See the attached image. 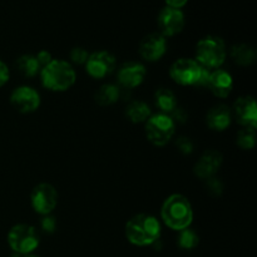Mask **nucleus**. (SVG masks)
<instances>
[{
	"instance_id": "obj_11",
	"label": "nucleus",
	"mask_w": 257,
	"mask_h": 257,
	"mask_svg": "<svg viewBox=\"0 0 257 257\" xmlns=\"http://www.w3.org/2000/svg\"><path fill=\"white\" fill-rule=\"evenodd\" d=\"M167 50L166 37L161 33H151L140 43V54L147 62H157Z\"/></svg>"
},
{
	"instance_id": "obj_8",
	"label": "nucleus",
	"mask_w": 257,
	"mask_h": 257,
	"mask_svg": "<svg viewBox=\"0 0 257 257\" xmlns=\"http://www.w3.org/2000/svg\"><path fill=\"white\" fill-rule=\"evenodd\" d=\"M30 202L37 213L47 216L57 207L58 192L49 183H39L32 191Z\"/></svg>"
},
{
	"instance_id": "obj_25",
	"label": "nucleus",
	"mask_w": 257,
	"mask_h": 257,
	"mask_svg": "<svg viewBox=\"0 0 257 257\" xmlns=\"http://www.w3.org/2000/svg\"><path fill=\"white\" fill-rule=\"evenodd\" d=\"M88 58H89V54H88L87 50L80 47L73 48L72 52H70V59L77 64H85Z\"/></svg>"
},
{
	"instance_id": "obj_28",
	"label": "nucleus",
	"mask_w": 257,
	"mask_h": 257,
	"mask_svg": "<svg viewBox=\"0 0 257 257\" xmlns=\"http://www.w3.org/2000/svg\"><path fill=\"white\" fill-rule=\"evenodd\" d=\"M40 226H42V230L44 231V232L53 233L55 231V227H57V223H55V218L52 217V216L47 215L44 218H42Z\"/></svg>"
},
{
	"instance_id": "obj_9",
	"label": "nucleus",
	"mask_w": 257,
	"mask_h": 257,
	"mask_svg": "<svg viewBox=\"0 0 257 257\" xmlns=\"http://www.w3.org/2000/svg\"><path fill=\"white\" fill-rule=\"evenodd\" d=\"M115 69V58L109 52L100 50L89 55L88 60L85 62V70L90 77L95 79L109 75Z\"/></svg>"
},
{
	"instance_id": "obj_10",
	"label": "nucleus",
	"mask_w": 257,
	"mask_h": 257,
	"mask_svg": "<svg viewBox=\"0 0 257 257\" xmlns=\"http://www.w3.org/2000/svg\"><path fill=\"white\" fill-rule=\"evenodd\" d=\"M10 104L20 113L35 112L40 105V95L34 88L23 85L12 93Z\"/></svg>"
},
{
	"instance_id": "obj_26",
	"label": "nucleus",
	"mask_w": 257,
	"mask_h": 257,
	"mask_svg": "<svg viewBox=\"0 0 257 257\" xmlns=\"http://www.w3.org/2000/svg\"><path fill=\"white\" fill-rule=\"evenodd\" d=\"M206 188H207L208 192L213 196H220L222 193L223 185L218 178L211 177L207 178V183H206Z\"/></svg>"
},
{
	"instance_id": "obj_13",
	"label": "nucleus",
	"mask_w": 257,
	"mask_h": 257,
	"mask_svg": "<svg viewBox=\"0 0 257 257\" xmlns=\"http://www.w3.org/2000/svg\"><path fill=\"white\" fill-rule=\"evenodd\" d=\"M146 77V68L141 63L130 62L123 64L117 73L118 83L125 89H132L142 84Z\"/></svg>"
},
{
	"instance_id": "obj_5",
	"label": "nucleus",
	"mask_w": 257,
	"mask_h": 257,
	"mask_svg": "<svg viewBox=\"0 0 257 257\" xmlns=\"http://www.w3.org/2000/svg\"><path fill=\"white\" fill-rule=\"evenodd\" d=\"M196 62L202 67L218 68L226 59L225 43L218 37H206L197 43L196 47Z\"/></svg>"
},
{
	"instance_id": "obj_15",
	"label": "nucleus",
	"mask_w": 257,
	"mask_h": 257,
	"mask_svg": "<svg viewBox=\"0 0 257 257\" xmlns=\"http://www.w3.org/2000/svg\"><path fill=\"white\" fill-rule=\"evenodd\" d=\"M235 115L238 123L250 128H256L257 124V105L252 97L238 98L233 105Z\"/></svg>"
},
{
	"instance_id": "obj_32",
	"label": "nucleus",
	"mask_w": 257,
	"mask_h": 257,
	"mask_svg": "<svg viewBox=\"0 0 257 257\" xmlns=\"http://www.w3.org/2000/svg\"><path fill=\"white\" fill-rule=\"evenodd\" d=\"M187 2L188 0H166L168 7L175 8V9H180V8H182Z\"/></svg>"
},
{
	"instance_id": "obj_14",
	"label": "nucleus",
	"mask_w": 257,
	"mask_h": 257,
	"mask_svg": "<svg viewBox=\"0 0 257 257\" xmlns=\"http://www.w3.org/2000/svg\"><path fill=\"white\" fill-rule=\"evenodd\" d=\"M222 165V155L218 151H206L195 166V175L202 180L213 177Z\"/></svg>"
},
{
	"instance_id": "obj_23",
	"label": "nucleus",
	"mask_w": 257,
	"mask_h": 257,
	"mask_svg": "<svg viewBox=\"0 0 257 257\" xmlns=\"http://www.w3.org/2000/svg\"><path fill=\"white\" fill-rule=\"evenodd\" d=\"M177 243L183 250H192L198 245V235L191 228H185V230L180 231Z\"/></svg>"
},
{
	"instance_id": "obj_30",
	"label": "nucleus",
	"mask_w": 257,
	"mask_h": 257,
	"mask_svg": "<svg viewBox=\"0 0 257 257\" xmlns=\"http://www.w3.org/2000/svg\"><path fill=\"white\" fill-rule=\"evenodd\" d=\"M35 58H37L38 63H39V65L42 68L49 64V63L53 60L52 54H50L49 52H47V50H40V52L38 53L37 57H35Z\"/></svg>"
},
{
	"instance_id": "obj_31",
	"label": "nucleus",
	"mask_w": 257,
	"mask_h": 257,
	"mask_svg": "<svg viewBox=\"0 0 257 257\" xmlns=\"http://www.w3.org/2000/svg\"><path fill=\"white\" fill-rule=\"evenodd\" d=\"M9 77H10L9 68L7 67V64H5L4 62L0 60V87H3L5 83H8Z\"/></svg>"
},
{
	"instance_id": "obj_2",
	"label": "nucleus",
	"mask_w": 257,
	"mask_h": 257,
	"mask_svg": "<svg viewBox=\"0 0 257 257\" xmlns=\"http://www.w3.org/2000/svg\"><path fill=\"white\" fill-rule=\"evenodd\" d=\"M163 222L175 231L190 227L193 220V211L190 201L182 195H172L163 202L161 208Z\"/></svg>"
},
{
	"instance_id": "obj_4",
	"label": "nucleus",
	"mask_w": 257,
	"mask_h": 257,
	"mask_svg": "<svg viewBox=\"0 0 257 257\" xmlns=\"http://www.w3.org/2000/svg\"><path fill=\"white\" fill-rule=\"evenodd\" d=\"M210 70L198 64L196 60L181 58L176 60L170 68V75L176 83L181 85H200L207 87Z\"/></svg>"
},
{
	"instance_id": "obj_22",
	"label": "nucleus",
	"mask_w": 257,
	"mask_h": 257,
	"mask_svg": "<svg viewBox=\"0 0 257 257\" xmlns=\"http://www.w3.org/2000/svg\"><path fill=\"white\" fill-rule=\"evenodd\" d=\"M17 68L24 77L32 78L37 75V73L39 72L40 65L35 55L24 54L19 57V59L17 60Z\"/></svg>"
},
{
	"instance_id": "obj_33",
	"label": "nucleus",
	"mask_w": 257,
	"mask_h": 257,
	"mask_svg": "<svg viewBox=\"0 0 257 257\" xmlns=\"http://www.w3.org/2000/svg\"><path fill=\"white\" fill-rule=\"evenodd\" d=\"M24 257H39V256H35V255H32V253H29V255H25Z\"/></svg>"
},
{
	"instance_id": "obj_27",
	"label": "nucleus",
	"mask_w": 257,
	"mask_h": 257,
	"mask_svg": "<svg viewBox=\"0 0 257 257\" xmlns=\"http://www.w3.org/2000/svg\"><path fill=\"white\" fill-rule=\"evenodd\" d=\"M176 146L180 150L181 153L183 155H190L193 151V143L190 138L187 137H180L177 141H176Z\"/></svg>"
},
{
	"instance_id": "obj_19",
	"label": "nucleus",
	"mask_w": 257,
	"mask_h": 257,
	"mask_svg": "<svg viewBox=\"0 0 257 257\" xmlns=\"http://www.w3.org/2000/svg\"><path fill=\"white\" fill-rule=\"evenodd\" d=\"M125 115H127L131 122L142 123L146 122L151 117V109L145 102L133 100L128 104L127 109H125Z\"/></svg>"
},
{
	"instance_id": "obj_7",
	"label": "nucleus",
	"mask_w": 257,
	"mask_h": 257,
	"mask_svg": "<svg viewBox=\"0 0 257 257\" xmlns=\"http://www.w3.org/2000/svg\"><path fill=\"white\" fill-rule=\"evenodd\" d=\"M146 135L151 143L162 147L167 145L175 135V122L170 115L163 113L151 115L146 120Z\"/></svg>"
},
{
	"instance_id": "obj_3",
	"label": "nucleus",
	"mask_w": 257,
	"mask_h": 257,
	"mask_svg": "<svg viewBox=\"0 0 257 257\" xmlns=\"http://www.w3.org/2000/svg\"><path fill=\"white\" fill-rule=\"evenodd\" d=\"M42 83L47 89L53 92H64L75 82V72L68 62L53 59L40 70Z\"/></svg>"
},
{
	"instance_id": "obj_24",
	"label": "nucleus",
	"mask_w": 257,
	"mask_h": 257,
	"mask_svg": "<svg viewBox=\"0 0 257 257\" xmlns=\"http://www.w3.org/2000/svg\"><path fill=\"white\" fill-rule=\"evenodd\" d=\"M256 143V132L255 128L246 127L245 130L240 131L237 135V145L242 150H252Z\"/></svg>"
},
{
	"instance_id": "obj_6",
	"label": "nucleus",
	"mask_w": 257,
	"mask_h": 257,
	"mask_svg": "<svg viewBox=\"0 0 257 257\" xmlns=\"http://www.w3.org/2000/svg\"><path fill=\"white\" fill-rule=\"evenodd\" d=\"M8 243L13 252L18 255H29L39 246V235L33 226L19 223L10 228Z\"/></svg>"
},
{
	"instance_id": "obj_16",
	"label": "nucleus",
	"mask_w": 257,
	"mask_h": 257,
	"mask_svg": "<svg viewBox=\"0 0 257 257\" xmlns=\"http://www.w3.org/2000/svg\"><path fill=\"white\" fill-rule=\"evenodd\" d=\"M207 87L216 97L226 98L232 92L233 79L230 73H227L226 70L216 69L210 73Z\"/></svg>"
},
{
	"instance_id": "obj_18",
	"label": "nucleus",
	"mask_w": 257,
	"mask_h": 257,
	"mask_svg": "<svg viewBox=\"0 0 257 257\" xmlns=\"http://www.w3.org/2000/svg\"><path fill=\"white\" fill-rule=\"evenodd\" d=\"M155 103L163 114H171L177 108V98L167 88H161L156 92Z\"/></svg>"
},
{
	"instance_id": "obj_12",
	"label": "nucleus",
	"mask_w": 257,
	"mask_h": 257,
	"mask_svg": "<svg viewBox=\"0 0 257 257\" xmlns=\"http://www.w3.org/2000/svg\"><path fill=\"white\" fill-rule=\"evenodd\" d=\"M158 27L163 37L178 34L185 27V15L180 9L166 7L158 15Z\"/></svg>"
},
{
	"instance_id": "obj_17",
	"label": "nucleus",
	"mask_w": 257,
	"mask_h": 257,
	"mask_svg": "<svg viewBox=\"0 0 257 257\" xmlns=\"http://www.w3.org/2000/svg\"><path fill=\"white\" fill-rule=\"evenodd\" d=\"M206 122H207V125L212 131L222 132L231 123L230 108L225 104L215 105V107L208 110Z\"/></svg>"
},
{
	"instance_id": "obj_20",
	"label": "nucleus",
	"mask_w": 257,
	"mask_h": 257,
	"mask_svg": "<svg viewBox=\"0 0 257 257\" xmlns=\"http://www.w3.org/2000/svg\"><path fill=\"white\" fill-rule=\"evenodd\" d=\"M231 57L240 65H250L256 59V50L248 44L235 45L231 50Z\"/></svg>"
},
{
	"instance_id": "obj_21",
	"label": "nucleus",
	"mask_w": 257,
	"mask_h": 257,
	"mask_svg": "<svg viewBox=\"0 0 257 257\" xmlns=\"http://www.w3.org/2000/svg\"><path fill=\"white\" fill-rule=\"evenodd\" d=\"M120 97V90L117 85L104 84L95 93V102L99 105H110L117 102Z\"/></svg>"
},
{
	"instance_id": "obj_29",
	"label": "nucleus",
	"mask_w": 257,
	"mask_h": 257,
	"mask_svg": "<svg viewBox=\"0 0 257 257\" xmlns=\"http://www.w3.org/2000/svg\"><path fill=\"white\" fill-rule=\"evenodd\" d=\"M172 115H170L171 118H172L173 122H177V123H185L186 120H187L188 115L187 113L185 112V109H182V108H176L175 110H173L172 113H171Z\"/></svg>"
},
{
	"instance_id": "obj_1",
	"label": "nucleus",
	"mask_w": 257,
	"mask_h": 257,
	"mask_svg": "<svg viewBox=\"0 0 257 257\" xmlns=\"http://www.w3.org/2000/svg\"><path fill=\"white\" fill-rule=\"evenodd\" d=\"M161 236V225L156 217L140 213L125 225V237L136 246H150L157 242Z\"/></svg>"
}]
</instances>
